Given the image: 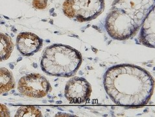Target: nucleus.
I'll list each match as a JSON object with an SVG mask.
<instances>
[{
	"instance_id": "nucleus-1",
	"label": "nucleus",
	"mask_w": 155,
	"mask_h": 117,
	"mask_svg": "<svg viewBox=\"0 0 155 117\" xmlns=\"http://www.w3.org/2000/svg\"><path fill=\"white\" fill-rule=\"evenodd\" d=\"M103 86L115 104L128 108L146 105L153 96L154 81L148 71L131 64L109 68L103 76Z\"/></svg>"
},
{
	"instance_id": "nucleus-2",
	"label": "nucleus",
	"mask_w": 155,
	"mask_h": 117,
	"mask_svg": "<svg viewBox=\"0 0 155 117\" xmlns=\"http://www.w3.org/2000/svg\"><path fill=\"white\" fill-rule=\"evenodd\" d=\"M82 62L83 57L77 49L68 45L54 44L44 49L40 66L49 75L71 78L78 71Z\"/></svg>"
},
{
	"instance_id": "nucleus-3",
	"label": "nucleus",
	"mask_w": 155,
	"mask_h": 117,
	"mask_svg": "<svg viewBox=\"0 0 155 117\" xmlns=\"http://www.w3.org/2000/svg\"><path fill=\"white\" fill-rule=\"evenodd\" d=\"M140 28L133 18L119 9H111L106 18L105 29L114 40H128L137 33Z\"/></svg>"
},
{
	"instance_id": "nucleus-4",
	"label": "nucleus",
	"mask_w": 155,
	"mask_h": 117,
	"mask_svg": "<svg viewBox=\"0 0 155 117\" xmlns=\"http://www.w3.org/2000/svg\"><path fill=\"white\" fill-rule=\"evenodd\" d=\"M104 9V0H65L62 10L67 17L79 22L92 21Z\"/></svg>"
},
{
	"instance_id": "nucleus-5",
	"label": "nucleus",
	"mask_w": 155,
	"mask_h": 117,
	"mask_svg": "<svg viewBox=\"0 0 155 117\" xmlns=\"http://www.w3.org/2000/svg\"><path fill=\"white\" fill-rule=\"evenodd\" d=\"M18 89L24 96L41 98L48 95L52 88L48 80L40 74L32 73L23 76L18 83Z\"/></svg>"
},
{
	"instance_id": "nucleus-6",
	"label": "nucleus",
	"mask_w": 155,
	"mask_h": 117,
	"mask_svg": "<svg viewBox=\"0 0 155 117\" xmlns=\"http://www.w3.org/2000/svg\"><path fill=\"white\" fill-rule=\"evenodd\" d=\"M155 0H114L111 9H119L133 18L142 26L149 13L154 8Z\"/></svg>"
},
{
	"instance_id": "nucleus-7",
	"label": "nucleus",
	"mask_w": 155,
	"mask_h": 117,
	"mask_svg": "<svg viewBox=\"0 0 155 117\" xmlns=\"http://www.w3.org/2000/svg\"><path fill=\"white\" fill-rule=\"evenodd\" d=\"M92 91L90 83L85 78L74 77L66 85L64 96L70 103H83L89 100Z\"/></svg>"
},
{
	"instance_id": "nucleus-8",
	"label": "nucleus",
	"mask_w": 155,
	"mask_h": 117,
	"mask_svg": "<svg viewBox=\"0 0 155 117\" xmlns=\"http://www.w3.org/2000/svg\"><path fill=\"white\" fill-rule=\"evenodd\" d=\"M16 48L24 56H31L43 46V40L31 32H21L16 38Z\"/></svg>"
},
{
	"instance_id": "nucleus-9",
	"label": "nucleus",
	"mask_w": 155,
	"mask_h": 117,
	"mask_svg": "<svg viewBox=\"0 0 155 117\" xmlns=\"http://www.w3.org/2000/svg\"><path fill=\"white\" fill-rule=\"evenodd\" d=\"M154 8L149 13L141 26L139 37L140 42L148 48H154Z\"/></svg>"
},
{
	"instance_id": "nucleus-10",
	"label": "nucleus",
	"mask_w": 155,
	"mask_h": 117,
	"mask_svg": "<svg viewBox=\"0 0 155 117\" xmlns=\"http://www.w3.org/2000/svg\"><path fill=\"white\" fill-rule=\"evenodd\" d=\"M15 87V80L11 72L0 68V94L7 92Z\"/></svg>"
},
{
	"instance_id": "nucleus-11",
	"label": "nucleus",
	"mask_w": 155,
	"mask_h": 117,
	"mask_svg": "<svg viewBox=\"0 0 155 117\" xmlns=\"http://www.w3.org/2000/svg\"><path fill=\"white\" fill-rule=\"evenodd\" d=\"M14 49V44L7 35L0 33V62L7 60Z\"/></svg>"
},
{
	"instance_id": "nucleus-12",
	"label": "nucleus",
	"mask_w": 155,
	"mask_h": 117,
	"mask_svg": "<svg viewBox=\"0 0 155 117\" xmlns=\"http://www.w3.org/2000/svg\"><path fill=\"white\" fill-rule=\"evenodd\" d=\"M15 117H42V112L35 106H21L18 108Z\"/></svg>"
},
{
	"instance_id": "nucleus-13",
	"label": "nucleus",
	"mask_w": 155,
	"mask_h": 117,
	"mask_svg": "<svg viewBox=\"0 0 155 117\" xmlns=\"http://www.w3.org/2000/svg\"><path fill=\"white\" fill-rule=\"evenodd\" d=\"M48 0H33L32 5L38 10H43L47 7Z\"/></svg>"
},
{
	"instance_id": "nucleus-14",
	"label": "nucleus",
	"mask_w": 155,
	"mask_h": 117,
	"mask_svg": "<svg viewBox=\"0 0 155 117\" xmlns=\"http://www.w3.org/2000/svg\"><path fill=\"white\" fill-rule=\"evenodd\" d=\"M10 116V111L7 107L5 105L0 103V117H8Z\"/></svg>"
},
{
	"instance_id": "nucleus-15",
	"label": "nucleus",
	"mask_w": 155,
	"mask_h": 117,
	"mask_svg": "<svg viewBox=\"0 0 155 117\" xmlns=\"http://www.w3.org/2000/svg\"><path fill=\"white\" fill-rule=\"evenodd\" d=\"M33 66L34 67H35V68H36V67H37V65H36L35 63H34V64L33 65Z\"/></svg>"
},
{
	"instance_id": "nucleus-16",
	"label": "nucleus",
	"mask_w": 155,
	"mask_h": 117,
	"mask_svg": "<svg viewBox=\"0 0 155 117\" xmlns=\"http://www.w3.org/2000/svg\"><path fill=\"white\" fill-rule=\"evenodd\" d=\"M10 67H11L12 69H14V66H13V65H10Z\"/></svg>"
},
{
	"instance_id": "nucleus-17",
	"label": "nucleus",
	"mask_w": 155,
	"mask_h": 117,
	"mask_svg": "<svg viewBox=\"0 0 155 117\" xmlns=\"http://www.w3.org/2000/svg\"><path fill=\"white\" fill-rule=\"evenodd\" d=\"M57 103H62V102L60 101V102H57Z\"/></svg>"
},
{
	"instance_id": "nucleus-18",
	"label": "nucleus",
	"mask_w": 155,
	"mask_h": 117,
	"mask_svg": "<svg viewBox=\"0 0 155 117\" xmlns=\"http://www.w3.org/2000/svg\"><path fill=\"white\" fill-rule=\"evenodd\" d=\"M7 94H7V93H6V94H3V96H7Z\"/></svg>"
},
{
	"instance_id": "nucleus-19",
	"label": "nucleus",
	"mask_w": 155,
	"mask_h": 117,
	"mask_svg": "<svg viewBox=\"0 0 155 117\" xmlns=\"http://www.w3.org/2000/svg\"><path fill=\"white\" fill-rule=\"evenodd\" d=\"M20 60H21V58H20V59H18V61H20Z\"/></svg>"
}]
</instances>
